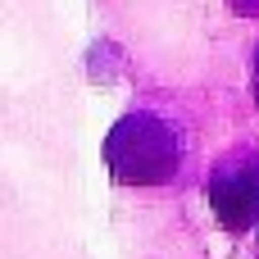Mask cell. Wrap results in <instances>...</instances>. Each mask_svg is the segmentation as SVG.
<instances>
[{"mask_svg":"<svg viewBox=\"0 0 259 259\" xmlns=\"http://www.w3.org/2000/svg\"><path fill=\"white\" fill-rule=\"evenodd\" d=\"M209 209L232 232H246L259 219V159L255 155L241 159V164H228L223 173H214V182H209Z\"/></svg>","mask_w":259,"mask_h":259,"instance_id":"2","label":"cell"},{"mask_svg":"<svg viewBox=\"0 0 259 259\" xmlns=\"http://www.w3.org/2000/svg\"><path fill=\"white\" fill-rule=\"evenodd\" d=\"M109 168L118 182H168L178 173V137L155 114H127L109 132Z\"/></svg>","mask_w":259,"mask_h":259,"instance_id":"1","label":"cell"}]
</instances>
